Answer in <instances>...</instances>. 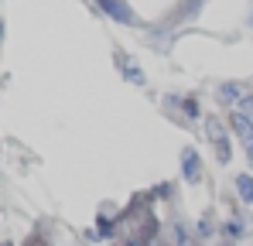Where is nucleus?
Returning a JSON list of instances; mask_svg holds the SVG:
<instances>
[{
    "label": "nucleus",
    "instance_id": "8",
    "mask_svg": "<svg viewBox=\"0 0 253 246\" xmlns=\"http://www.w3.org/2000/svg\"><path fill=\"white\" fill-rule=\"evenodd\" d=\"M240 113H253V96H243L240 99Z\"/></svg>",
    "mask_w": 253,
    "mask_h": 246
},
{
    "label": "nucleus",
    "instance_id": "11",
    "mask_svg": "<svg viewBox=\"0 0 253 246\" xmlns=\"http://www.w3.org/2000/svg\"><path fill=\"white\" fill-rule=\"evenodd\" d=\"M250 24H253V10H250Z\"/></svg>",
    "mask_w": 253,
    "mask_h": 246
},
{
    "label": "nucleus",
    "instance_id": "7",
    "mask_svg": "<svg viewBox=\"0 0 253 246\" xmlns=\"http://www.w3.org/2000/svg\"><path fill=\"white\" fill-rule=\"evenodd\" d=\"M236 96H240L236 85H219V89H215V99H219V103H233Z\"/></svg>",
    "mask_w": 253,
    "mask_h": 246
},
{
    "label": "nucleus",
    "instance_id": "2",
    "mask_svg": "<svg viewBox=\"0 0 253 246\" xmlns=\"http://www.w3.org/2000/svg\"><path fill=\"white\" fill-rule=\"evenodd\" d=\"M181 174H185V181H199L202 178V161H199V154L192 147L181 151Z\"/></svg>",
    "mask_w": 253,
    "mask_h": 246
},
{
    "label": "nucleus",
    "instance_id": "6",
    "mask_svg": "<svg viewBox=\"0 0 253 246\" xmlns=\"http://www.w3.org/2000/svg\"><path fill=\"white\" fill-rule=\"evenodd\" d=\"M171 236H174V243H178V246H195V243H192V236H188V229H185L181 222L171 226Z\"/></svg>",
    "mask_w": 253,
    "mask_h": 246
},
{
    "label": "nucleus",
    "instance_id": "10",
    "mask_svg": "<svg viewBox=\"0 0 253 246\" xmlns=\"http://www.w3.org/2000/svg\"><path fill=\"white\" fill-rule=\"evenodd\" d=\"M247 154H250V161H253V147H247Z\"/></svg>",
    "mask_w": 253,
    "mask_h": 246
},
{
    "label": "nucleus",
    "instance_id": "9",
    "mask_svg": "<svg viewBox=\"0 0 253 246\" xmlns=\"http://www.w3.org/2000/svg\"><path fill=\"white\" fill-rule=\"evenodd\" d=\"M126 76H130L133 82H144V72H137V69H126Z\"/></svg>",
    "mask_w": 253,
    "mask_h": 246
},
{
    "label": "nucleus",
    "instance_id": "1",
    "mask_svg": "<svg viewBox=\"0 0 253 246\" xmlns=\"http://www.w3.org/2000/svg\"><path fill=\"white\" fill-rule=\"evenodd\" d=\"M99 7H103V14H110L120 24H137V14H133V7L126 0H99Z\"/></svg>",
    "mask_w": 253,
    "mask_h": 246
},
{
    "label": "nucleus",
    "instance_id": "3",
    "mask_svg": "<svg viewBox=\"0 0 253 246\" xmlns=\"http://www.w3.org/2000/svg\"><path fill=\"white\" fill-rule=\"evenodd\" d=\"M206 133H209V140L215 147H219V144H229V140H226V126H222V120H219L215 113L206 117Z\"/></svg>",
    "mask_w": 253,
    "mask_h": 246
},
{
    "label": "nucleus",
    "instance_id": "5",
    "mask_svg": "<svg viewBox=\"0 0 253 246\" xmlns=\"http://www.w3.org/2000/svg\"><path fill=\"white\" fill-rule=\"evenodd\" d=\"M236 192H240L243 202L253 205V178H250V174H240V178H236Z\"/></svg>",
    "mask_w": 253,
    "mask_h": 246
},
{
    "label": "nucleus",
    "instance_id": "12",
    "mask_svg": "<svg viewBox=\"0 0 253 246\" xmlns=\"http://www.w3.org/2000/svg\"><path fill=\"white\" fill-rule=\"evenodd\" d=\"M3 246H10V243H3Z\"/></svg>",
    "mask_w": 253,
    "mask_h": 246
},
{
    "label": "nucleus",
    "instance_id": "4",
    "mask_svg": "<svg viewBox=\"0 0 253 246\" xmlns=\"http://www.w3.org/2000/svg\"><path fill=\"white\" fill-rule=\"evenodd\" d=\"M233 130L243 137L247 147H253V120H247V113H233Z\"/></svg>",
    "mask_w": 253,
    "mask_h": 246
}]
</instances>
